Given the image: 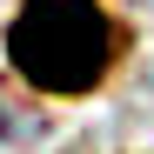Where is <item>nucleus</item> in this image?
<instances>
[{"instance_id":"nucleus-1","label":"nucleus","mask_w":154,"mask_h":154,"mask_svg":"<svg viewBox=\"0 0 154 154\" xmlns=\"http://www.w3.org/2000/svg\"><path fill=\"white\" fill-rule=\"evenodd\" d=\"M114 20L100 0H20L7 27V60L40 94H94L114 67Z\"/></svg>"},{"instance_id":"nucleus-2","label":"nucleus","mask_w":154,"mask_h":154,"mask_svg":"<svg viewBox=\"0 0 154 154\" xmlns=\"http://www.w3.org/2000/svg\"><path fill=\"white\" fill-rule=\"evenodd\" d=\"M34 141H40L34 107H20V100L0 87V154H20V147H34Z\"/></svg>"}]
</instances>
